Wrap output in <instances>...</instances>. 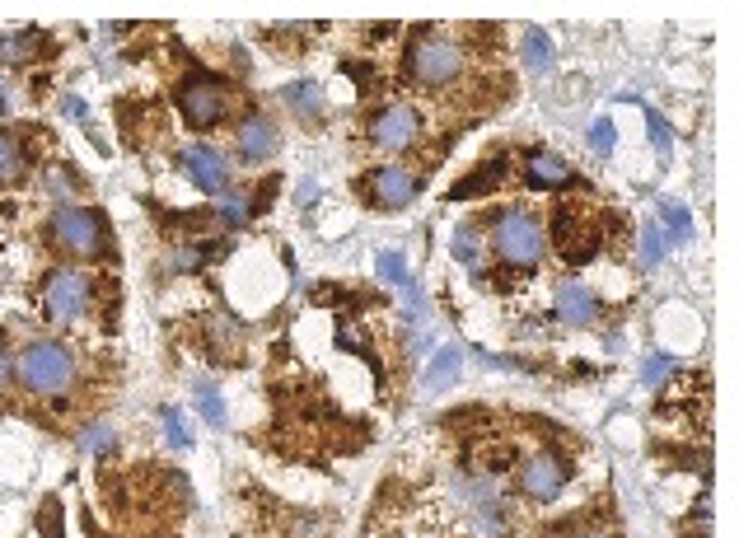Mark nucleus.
I'll return each instance as SVG.
<instances>
[{"mask_svg":"<svg viewBox=\"0 0 753 538\" xmlns=\"http://www.w3.org/2000/svg\"><path fill=\"white\" fill-rule=\"evenodd\" d=\"M19 384L38 398H61L75 384V351L66 342L38 337L19 351Z\"/></svg>","mask_w":753,"mask_h":538,"instance_id":"nucleus-1","label":"nucleus"},{"mask_svg":"<svg viewBox=\"0 0 753 538\" xmlns=\"http://www.w3.org/2000/svg\"><path fill=\"white\" fill-rule=\"evenodd\" d=\"M492 248L506 267H534V262L543 258L548 239H543V225H538L529 211L510 206V211H501L496 225H492Z\"/></svg>","mask_w":753,"mask_h":538,"instance_id":"nucleus-2","label":"nucleus"},{"mask_svg":"<svg viewBox=\"0 0 753 538\" xmlns=\"http://www.w3.org/2000/svg\"><path fill=\"white\" fill-rule=\"evenodd\" d=\"M47 239L61 248V253H75V258H94L103 253V239H108V225L94 206H57L52 220H47Z\"/></svg>","mask_w":753,"mask_h":538,"instance_id":"nucleus-3","label":"nucleus"},{"mask_svg":"<svg viewBox=\"0 0 753 538\" xmlns=\"http://www.w3.org/2000/svg\"><path fill=\"white\" fill-rule=\"evenodd\" d=\"M464 71V52L449 43V38H431V33H421L417 43L407 47V75L426 89H445L449 80H459Z\"/></svg>","mask_w":753,"mask_h":538,"instance_id":"nucleus-4","label":"nucleus"},{"mask_svg":"<svg viewBox=\"0 0 753 538\" xmlns=\"http://www.w3.org/2000/svg\"><path fill=\"white\" fill-rule=\"evenodd\" d=\"M43 305H47V314H52L57 323L85 319L89 305H94V277H85L80 267H57V272H47Z\"/></svg>","mask_w":753,"mask_h":538,"instance_id":"nucleus-5","label":"nucleus"},{"mask_svg":"<svg viewBox=\"0 0 753 538\" xmlns=\"http://www.w3.org/2000/svg\"><path fill=\"white\" fill-rule=\"evenodd\" d=\"M225 108H230V89L220 85L216 75L197 71V75H188V80L178 85V113L188 117V127H197V131L220 127Z\"/></svg>","mask_w":753,"mask_h":538,"instance_id":"nucleus-6","label":"nucleus"},{"mask_svg":"<svg viewBox=\"0 0 753 538\" xmlns=\"http://www.w3.org/2000/svg\"><path fill=\"white\" fill-rule=\"evenodd\" d=\"M361 192H365V202L379 206V211H403L421 192V183L407 174V169H398V164H384V169L361 178Z\"/></svg>","mask_w":753,"mask_h":538,"instance_id":"nucleus-7","label":"nucleus"},{"mask_svg":"<svg viewBox=\"0 0 753 538\" xmlns=\"http://www.w3.org/2000/svg\"><path fill=\"white\" fill-rule=\"evenodd\" d=\"M566 478H571V464H566L562 454H538V459H529L520 468V492L529 501H538V506H548V501L562 496Z\"/></svg>","mask_w":753,"mask_h":538,"instance_id":"nucleus-8","label":"nucleus"},{"mask_svg":"<svg viewBox=\"0 0 753 538\" xmlns=\"http://www.w3.org/2000/svg\"><path fill=\"white\" fill-rule=\"evenodd\" d=\"M417 127H421V117L412 103H384V108L370 117V141H375L379 150H407L417 141Z\"/></svg>","mask_w":753,"mask_h":538,"instance_id":"nucleus-9","label":"nucleus"},{"mask_svg":"<svg viewBox=\"0 0 753 538\" xmlns=\"http://www.w3.org/2000/svg\"><path fill=\"white\" fill-rule=\"evenodd\" d=\"M178 169L188 174L192 188L202 192H225L230 188V164H225V155L211 146H188L183 155H178Z\"/></svg>","mask_w":753,"mask_h":538,"instance_id":"nucleus-10","label":"nucleus"},{"mask_svg":"<svg viewBox=\"0 0 753 538\" xmlns=\"http://www.w3.org/2000/svg\"><path fill=\"white\" fill-rule=\"evenodd\" d=\"M524 183L538 192H552V188L576 183V174H571V164H566L562 155H552V150H524Z\"/></svg>","mask_w":753,"mask_h":538,"instance_id":"nucleus-11","label":"nucleus"},{"mask_svg":"<svg viewBox=\"0 0 753 538\" xmlns=\"http://www.w3.org/2000/svg\"><path fill=\"white\" fill-rule=\"evenodd\" d=\"M276 146H281V131H276L272 117H244L239 122V155H244L248 164H267L276 155Z\"/></svg>","mask_w":753,"mask_h":538,"instance_id":"nucleus-12","label":"nucleus"},{"mask_svg":"<svg viewBox=\"0 0 753 538\" xmlns=\"http://www.w3.org/2000/svg\"><path fill=\"white\" fill-rule=\"evenodd\" d=\"M552 309H557V319H562L566 328H590L594 314H599V295H594L590 286H580V281H566V286H557Z\"/></svg>","mask_w":753,"mask_h":538,"instance_id":"nucleus-13","label":"nucleus"},{"mask_svg":"<svg viewBox=\"0 0 753 538\" xmlns=\"http://www.w3.org/2000/svg\"><path fill=\"white\" fill-rule=\"evenodd\" d=\"M468 506H473L478 524L487 529V538L506 534V501H501V492H496L492 478H478L473 487H468Z\"/></svg>","mask_w":753,"mask_h":538,"instance_id":"nucleus-14","label":"nucleus"},{"mask_svg":"<svg viewBox=\"0 0 753 538\" xmlns=\"http://www.w3.org/2000/svg\"><path fill=\"white\" fill-rule=\"evenodd\" d=\"M459 370H464V347H440L435 351V361H431V370H426V379H421V389L426 393H440L445 384H454L459 379Z\"/></svg>","mask_w":753,"mask_h":538,"instance_id":"nucleus-15","label":"nucleus"},{"mask_svg":"<svg viewBox=\"0 0 753 538\" xmlns=\"http://www.w3.org/2000/svg\"><path fill=\"white\" fill-rule=\"evenodd\" d=\"M501 174H506V155H496L492 164H482V169H473V174H468L464 183H454V192H449V202H464V197H478V192L496 188V183H501Z\"/></svg>","mask_w":753,"mask_h":538,"instance_id":"nucleus-16","label":"nucleus"},{"mask_svg":"<svg viewBox=\"0 0 753 538\" xmlns=\"http://www.w3.org/2000/svg\"><path fill=\"white\" fill-rule=\"evenodd\" d=\"M660 220H665V244L674 248H688L693 244V216H688V206L683 202H660Z\"/></svg>","mask_w":753,"mask_h":538,"instance_id":"nucleus-17","label":"nucleus"},{"mask_svg":"<svg viewBox=\"0 0 753 538\" xmlns=\"http://www.w3.org/2000/svg\"><path fill=\"white\" fill-rule=\"evenodd\" d=\"M286 103L300 117H309V122H319L323 108H328V103H323V89L314 85V80H295V85H286Z\"/></svg>","mask_w":753,"mask_h":538,"instance_id":"nucleus-18","label":"nucleus"},{"mask_svg":"<svg viewBox=\"0 0 753 538\" xmlns=\"http://www.w3.org/2000/svg\"><path fill=\"white\" fill-rule=\"evenodd\" d=\"M24 169H29V155H24V146H19V136L0 127V188L15 183Z\"/></svg>","mask_w":753,"mask_h":538,"instance_id":"nucleus-19","label":"nucleus"},{"mask_svg":"<svg viewBox=\"0 0 753 538\" xmlns=\"http://www.w3.org/2000/svg\"><path fill=\"white\" fill-rule=\"evenodd\" d=\"M449 258L464 262V267H482V239H478V225H473V220H464V225L454 230V239H449Z\"/></svg>","mask_w":753,"mask_h":538,"instance_id":"nucleus-20","label":"nucleus"},{"mask_svg":"<svg viewBox=\"0 0 753 538\" xmlns=\"http://www.w3.org/2000/svg\"><path fill=\"white\" fill-rule=\"evenodd\" d=\"M552 66V38L538 24H529L524 29V71H534V75H543Z\"/></svg>","mask_w":753,"mask_h":538,"instance_id":"nucleus-21","label":"nucleus"},{"mask_svg":"<svg viewBox=\"0 0 753 538\" xmlns=\"http://www.w3.org/2000/svg\"><path fill=\"white\" fill-rule=\"evenodd\" d=\"M47 38L38 29H19V33H5L0 38V61H24V57H33L38 47H43Z\"/></svg>","mask_w":753,"mask_h":538,"instance_id":"nucleus-22","label":"nucleus"},{"mask_svg":"<svg viewBox=\"0 0 753 538\" xmlns=\"http://www.w3.org/2000/svg\"><path fill=\"white\" fill-rule=\"evenodd\" d=\"M113 445H117V431L108 422H94L75 436V450L80 454H113Z\"/></svg>","mask_w":753,"mask_h":538,"instance_id":"nucleus-23","label":"nucleus"},{"mask_svg":"<svg viewBox=\"0 0 753 538\" xmlns=\"http://www.w3.org/2000/svg\"><path fill=\"white\" fill-rule=\"evenodd\" d=\"M192 398H197V408H202L206 422L225 431V403H220V389H216V384H211V379H197V384H192Z\"/></svg>","mask_w":753,"mask_h":538,"instance_id":"nucleus-24","label":"nucleus"},{"mask_svg":"<svg viewBox=\"0 0 753 538\" xmlns=\"http://www.w3.org/2000/svg\"><path fill=\"white\" fill-rule=\"evenodd\" d=\"M216 216H220V225H225V230H239V225L248 220V197H239V192L225 188V197L216 202Z\"/></svg>","mask_w":753,"mask_h":538,"instance_id":"nucleus-25","label":"nucleus"},{"mask_svg":"<svg viewBox=\"0 0 753 538\" xmlns=\"http://www.w3.org/2000/svg\"><path fill=\"white\" fill-rule=\"evenodd\" d=\"M160 417H164V440H169L174 450H192V431H188V422H183V412L164 408Z\"/></svg>","mask_w":753,"mask_h":538,"instance_id":"nucleus-26","label":"nucleus"},{"mask_svg":"<svg viewBox=\"0 0 753 538\" xmlns=\"http://www.w3.org/2000/svg\"><path fill=\"white\" fill-rule=\"evenodd\" d=\"M375 272L384 281H389V286H407V281H412V272H407V258L403 253H379L375 258Z\"/></svg>","mask_w":753,"mask_h":538,"instance_id":"nucleus-27","label":"nucleus"},{"mask_svg":"<svg viewBox=\"0 0 753 538\" xmlns=\"http://www.w3.org/2000/svg\"><path fill=\"white\" fill-rule=\"evenodd\" d=\"M660 258H665V234H660V225H646V230H641L637 262H641V267H655Z\"/></svg>","mask_w":753,"mask_h":538,"instance_id":"nucleus-28","label":"nucleus"},{"mask_svg":"<svg viewBox=\"0 0 753 538\" xmlns=\"http://www.w3.org/2000/svg\"><path fill=\"white\" fill-rule=\"evenodd\" d=\"M590 146L599 150V155H613V146H618V131H613V117H599L590 127Z\"/></svg>","mask_w":753,"mask_h":538,"instance_id":"nucleus-29","label":"nucleus"},{"mask_svg":"<svg viewBox=\"0 0 753 538\" xmlns=\"http://www.w3.org/2000/svg\"><path fill=\"white\" fill-rule=\"evenodd\" d=\"M646 127H651V141H655V150H660V155H669V150H674V136H669V122H665V117L646 108Z\"/></svg>","mask_w":753,"mask_h":538,"instance_id":"nucleus-30","label":"nucleus"},{"mask_svg":"<svg viewBox=\"0 0 753 538\" xmlns=\"http://www.w3.org/2000/svg\"><path fill=\"white\" fill-rule=\"evenodd\" d=\"M239 333H244V328H239V319H230V314H216V323H211V337H216L220 347H234V342H239Z\"/></svg>","mask_w":753,"mask_h":538,"instance_id":"nucleus-31","label":"nucleus"},{"mask_svg":"<svg viewBox=\"0 0 753 538\" xmlns=\"http://www.w3.org/2000/svg\"><path fill=\"white\" fill-rule=\"evenodd\" d=\"M665 375H674V356H651V361L641 365V379H646V384H660Z\"/></svg>","mask_w":753,"mask_h":538,"instance_id":"nucleus-32","label":"nucleus"},{"mask_svg":"<svg viewBox=\"0 0 753 538\" xmlns=\"http://www.w3.org/2000/svg\"><path fill=\"white\" fill-rule=\"evenodd\" d=\"M43 534L47 538H66L61 534V501L57 496H47V506H43Z\"/></svg>","mask_w":753,"mask_h":538,"instance_id":"nucleus-33","label":"nucleus"},{"mask_svg":"<svg viewBox=\"0 0 753 538\" xmlns=\"http://www.w3.org/2000/svg\"><path fill=\"white\" fill-rule=\"evenodd\" d=\"M10 379H19V356L5 347V342H0V389H5Z\"/></svg>","mask_w":753,"mask_h":538,"instance_id":"nucleus-34","label":"nucleus"},{"mask_svg":"<svg viewBox=\"0 0 753 538\" xmlns=\"http://www.w3.org/2000/svg\"><path fill=\"white\" fill-rule=\"evenodd\" d=\"M61 113H66V117H75V122H85V117H89V108H85V99H75V94H66V99H61Z\"/></svg>","mask_w":753,"mask_h":538,"instance_id":"nucleus-35","label":"nucleus"},{"mask_svg":"<svg viewBox=\"0 0 753 538\" xmlns=\"http://www.w3.org/2000/svg\"><path fill=\"white\" fill-rule=\"evenodd\" d=\"M10 108H15V94H10V85H5V80H0V117L10 113Z\"/></svg>","mask_w":753,"mask_h":538,"instance_id":"nucleus-36","label":"nucleus"},{"mask_svg":"<svg viewBox=\"0 0 753 538\" xmlns=\"http://www.w3.org/2000/svg\"><path fill=\"white\" fill-rule=\"evenodd\" d=\"M571 538H609V534H599V529H580V534H571Z\"/></svg>","mask_w":753,"mask_h":538,"instance_id":"nucleus-37","label":"nucleus"}]
</instances>
